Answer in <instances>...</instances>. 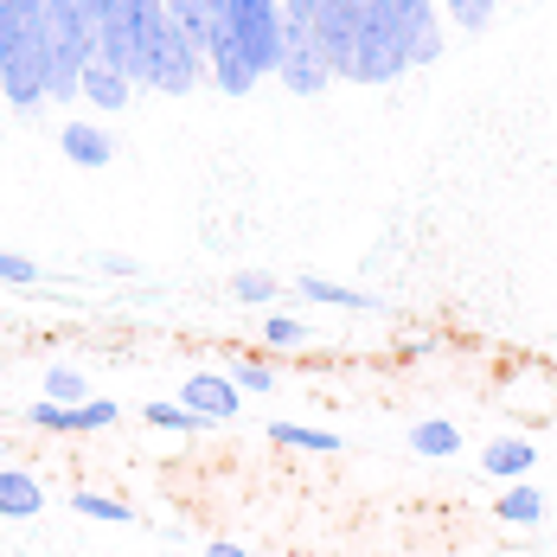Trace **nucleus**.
<instances>
[{"instance_id": "nucleus-1", "label": "nucleus", "mask_w": 557, "mask_h": 557, "mask_svg": "<svg viewBox=\"0 0 557 557\" xmlns=\"http://www.w3.org/2000/svg\"><path fill=\"white\" fill-rule=\"evenodd\" d=\"M404 71H410L404 39H397V26H391L385 0H372V7L359 13V33H352V52H346V71H339V77H352V84H397Z\"/></svg>"}, {"instance_id": "nucleus-2", "label": "nucleus", "mask_w": 557, "mask_h": 557, "mask_svg": "<svg viewBox=\"0 0 557 557\" xmlns=\"http://www.w3.org/2000/svg\"><path fill=\"white\" fill-rule=\"evenodd\" d=\"M0 97H7L13 110H39V103H52V46H46V26H26V33L7 46Z\"/></svg>"}, {"instance_id": "nucleus-3", "label": "nucleus", "mask_w": 557, "mask_h": 557, "mask_svg": "<svg viewBox=\"0 0 557 557\" xmlns=\"http://www.w3.org/2000/svg\"><path fill=\"white\" fill-rule=\"evenodd\" d=\"M224 26L237 33V46H244V58H250V71H257V77H276L282 26H288L282 0H224Z\"/></svg>"}, {"instance_id": "nucleus-4", "label": "nucleus", "mask_w": 557, "mask_h": 557, "mask_svg": "<svg viewBox=\"0 0 557 557\" xmlns=\"http://www.w3.org/2000/svg\"><path fill=\"white\" fill-rule=\"evenodd\" d=\"M385 13H391V26H397V39H404L410 71H423V64H436L448 52V26H443L436 0H385Z\"/></svg>"}, {"instance_id": "nucleus-5", "label": "nucleus", "mask_w": 557, "mask_h": 557, "mask_svg": "<svg viewBox=\"0 0 557 557\" xmlns=\"http://www.w3.org/2000/svg\"><path fill=\"white\" fill-rule=\"evenodd\" d=\"M276 77H282V90H288V97H321V90L334 84V71H327V58H321V46H314L308 20H288V26H282Z\"/></svg>"}, {"instance_id": "nucleus-6", "label": "nucleus", "mask_w": 557, "mask_h": 557, "mask_svg": "<svg viewBox=\"0 0 557 557\" xmlns=\"http://www.w3.org/2000/svg\"><path fill=\"white\" fill-rule=\"evenodd\" d=\"M206 77L219 84L224 97H250L257 90V71H250V58L237 46V33L224 26V13H219V26H212V46H206Z\"/></svg>"}, {"instance_id": "nucleus-7", "label": "nucleus", "mask_w": 557, "mask_h": 557, "mask_svg": "<svg viewBox=\"0 0 557 557\" xmlns=\"http://www.w3.org/2000/svg\"><path fill=\"white\" fill-rule=\"evenodd\" d=\"M180 404H186L199 423H231V417L244 410V391L231 385L224 372H193V379L180 385Z\"/></svg>"}, {"instance_id": "nucleus-8", "label": "nucleus", "mask_w": 557, "mask_h": 557, "mask_svg": "<svg viewBox=\"0 0 557 557\" xmlns=\"http://www.w3.org/2000/svg\"><path fill=\"white\" fill-rule=\"evenodd\" d=\"M58 148H64V161H71V168H90V173H103L115 161L110 128H103V122H84V115L58 128Z\"/></svg>"}, {"instance_id": "nucleus-9", "label": "nucleus", "mask_w": 557, "mask_h": 557, "mask_svg": "<svg viewBox=\"0 0 557 557\" xmlns=\"http://www.w3.org/2000/svg\"><path fill=\"white\" fill-rule=\"evenodd\" d=\"M46 512V481L33 474V468H7L0 461V519L7 525H26V519H39Z\"/></svg>"}, {"instance_id": "nucleus-10", "label": "nucleus", "mask_w": 557, "mask_h": 557, "mask_svg": "<svg viewBox=\"0 0 557 557\" xmlns=\"http://www.w3.org/2000/svg\"><path fill=\"white\" fill-rule=\"evenodd\" d=\"M77 103H90L97 115H122L128 103H135V77H122V71H110V64L90 58L84 84H77Z\"/></svg>"}, {"instance_id": "nucleus-11", "label": "nucleus", "mask_w": 557, "mask_h": 557, "mask_svg": "<svg viewBox=\"0 0 557 557\" xmlns=\"http://www.w3.org/2000/svg\"><path fill=\"white\" fill-rule=\"evenodd\" d=\"M481 468H487L494 481H532L539 448L525 443V436H494V443H487V455H481Z\"/></svg>"}, {"instance_id": "nucleus-12", "label": "nucleus", "mask_w": 557, "mask_h": 557, "mask_svg": "<svg viewBox=\"0 0 557 557\" xmlns=\"http://www.w3.org/2000/svg\"><path fill=\"white\" fill-rule=\"evenodd\" d=\"M301 301H327V308H346V314H385L391 301L366 295V288H346V282H327V276H301Z\"/></svg>"}, {"instance_id": "nucleus-13", "label": "nucleus", "mask_w": 557, "mask_h": 557, "mask_svg": "<svg viewBox=\"0 0 557 557\" xmlns=\"http://www.w3.org/2000/svg\"><path fill=\"white\" fill-rule=\"evenodd\" d=\"M168 7V26L193 46V52L206 58V46H212V26H219V13L206 7V0H161Z\"/></svg>"}, {"instance_id": "nucleus-14", "label": "nucleus", "mask_w": 557, "mask_h": 557, "mask_svg": "<svg viewBox=\"0 0 557 557\" xmlns=\"http://www.w3.org/2000/svg\"><path fill=\"white\" fill-rule=\"evenodd\" d=\"M545 512H552V506H545V494H539L532 481H506V494L494 500V519H500V525H539Z\"/></svg>"}, {"instance_id": "nucleus-15", "label": "nucleus", "mask_w": 557, "mask_h": 557, "mask_svg": "<svg viewBox=\"0 0 557 557\" xmlns=\"http://www.w3.org/2000/svg\"><path fill=\"white\" fill-rule=\"evenodd\" d=\"M410 455H430V461L461 455V430L448 417H423V423H410Z\"/></svg>"}, {"instance_id": "nucleus-16", "label": "nucleus", "mask_w": 557, "mask_h": 557, "mask_svg": "<svg viewBox=\"0 0 557 557\" xmlns=\"http://www.w3.org/2000/svg\"><path fill=\"white\" fill-rule=\"evenodd\" d=\"M71 512L77 519H97V525H135V506L115 500V494H97V487H77L71 494Z\"/></svg>"}, {"instance_id": "nucleus-17", "label": "nucleus", "mask_w": 557, "mask_h": 557, "mask_svg": "<svg viewBox=\"0 0 557 557\" xmlns=\"http://www.w3.org/2000/svg\"><path fill=\"white\" fill-rule=\"evenodd\" d=\"M270 443L276 448H308V455H339L334 430H314V423H270Z\"/></svg>"}, {"instance_id": "nucleus-18", "label": "nucleus", "mask_w": 557, "mask_h": 557, "mask_svg": "<svg viewBox=\"0 0 557 557\" xmlns=\"http://www.w3.org/2000/svg\"><path fill=\"white\" fill-rule=\"evenodd\" d=\"M224 379L244 391V397H270V391H276V366H270V359H250V352H244V359H231V372H224Z\"/></svg>"}, {"instance_id": "nucleus-19", "label": "nucleus", "mask_w": 557, "mask_h": 557, "mask_svg": "<svg viewBox=\"0 0 557 557\" xmlns=\"http://www.w3.org/2000/svg\"><path fill=\"white\" fill-rule=\"evenodd\" d=\"M436 7H443L448 26H461V33H487L494 13H500V0H436Z\"/></svg>"}, {"instance_id": "nucleus-20", "label": "nucleus", "mask_w": 557, "mask_h": 557, "mask_svg": "<svg viewBox=\"0 0 557 557\" xmlns=\"http://www.w3.org/2000/svg\"><path fill=\"white\" fill-rule=\"evenodd\" d=\"M282 282L270 276V270H237L231 276V301H244V308H263V301H276Z\"/></svg>"}, {"instance_id": "nucleus-21", "label": "nucleus", "mask_w": 557, "mask_h": 557, "mask_svg": "<svg viewBox=\"0 0 557 557\" xmlns=\"http://www.w3.org/2000/svg\"><path fill=\"white\" fill-rule=\"evenodd\" d=\"M26 423L46 430V436H77V404H26Z\"/></svg>"}, {"instance_id": "nucleus-22", "label": "nucleus", "mask_w": 557, "mask_h": 557, "mask_svg": "<svg viewBox=\"0 0 557 557\" xmlns=\"http://www.w3.org/2000/svg\"><path fill=\"white\" fill-rule=\"evenodd\" d=\"M141 417H148V430H168V436H199V430H206L186 404H148Z\"/></svg>"}, {"instance_id": "nucleus-23", "label": "nucleus", "mask_w": 557, "mask_h": 557, "mask_svg": "<svg viewBox=\"0 0 557 557\" xmlns=\"http://www.w3.org/2000/svg\"><path fill=\"white\" fill-rule=\"evenodd\" d=\"M90 397V379L77 366H52L46 372V404H84Z\"/></svg>"}, {"instance_id": "nucleus-24", "label": "nucleus", "mask_w": 557, "mask_h": 557, "mask_svg": "<svg viewBox=\"0 0 557 557\" xmlns=\"http://www.w3.org/2000/svg\"><path fill=\"white\" fill-rule=\"evenodd\" d=\"M263 339H270V346H308V327H301L295 314H270V321H263Z\"/></svg>"}, {"instance_id": "nucleus-25", "label": "nucleus", "mask_w": 557, "mask_h": 557, "mask_svg": "<svg viewBox=\"0 0 557 557\" xmlns=\"http://www.w3.org/2000/svg\"><path fill=\"white\" fill-rule=\"evenodd\" d=\"M0 282L33 288V282H39V263H33V257H20V250H0Z\"/></svg>"}, {"instance_id": "nucleus-26", "label": "nucleus", "mask_w": 557, "mask_h": 557, "mask_svg": "<svg viewBox=\"0 0 557 557\" xmlns=\"http://www.w3.org/2000/svg\"><path fill=\"white\" fill-rule=\"evenodd\" d=\"M282 13H288V20H308V26H314V13H321V0H282Z\"/></svg>"}, {"instance_id": "nucleus-27", "label": "nucleus", "mask_w": 557, "mask_h": 557, "mask_svg": "<svg viewBox=\"0 0 557 557\" xmlns=\"http://www.w3.org/2000/svg\"><path fill=\"white\" fill-rule=\"evenodd\" d=\"M103 270H110V276H141V263H135V257H103Z\"/></svg>"}, {"instance_id": "nucleus-28", "label": "nucleus", "mask_w": 557, "mask_h": 557, "mask_svg": "<svg viewBox=\"0 0 557 557\" xmlns=\"http://www.w3.org/2000/svg\"><path fill=\"white\" fill-rule=\"evenodd\" d=\"M206 557H250V552H244V545H231V539H212V545H206Z\"/></svg>"}, {"instance_id": "nucleus-29", "label": "nucleus", "mask_w": 557, "mask_h": 557, "mask_svg": "<svg viewBox=\"0 0 557 557\" xmlns=\"http://www.w3.org/2000/svg\"><path fill=\"white\" fill-rule=\"evenodd\" d=\"M0 71H7V46H0Z\"/></svg>"}, {"instance_id": "nucleus-30", "label": "nucleus", "mask_w": 557, "mask_h": 557, "mask_svg": "<svg viewBox=\"0 0 557 557\" xmlns=\"http://www.w3.org/2000/svg\"><path fill=\"white\" fill-rule=\"evenodd\" d=\"M0 455H7V443H0Z\"/></svg>"}, {"instance_id": "nucleus-31", "label": "nucleus", "mask_w": 557, "mask_h": 557, "mask_svg": "<svg viewBox=\"0 0 557 557\" xmlns=\"http://www.w3.org/2000/svg\"><path fill=\"white\" fill-rule=\"evenodd\" d=\"M39 7H46V0H39Z\"/></svg>"}, {"instance_id": "nucleus-32", "label": "nucleus", "mask_w": 557, "mask_h": 557, "mask_svg": "<svg viewBox=\"0 0 557 557\" xmlns=\"http://www.w3.org/2000/svg\"><path fill=\"white\" fill-rule=\"evenodd\" d=\"M552 519H557V512H552Z\"/></svg>"}, {"instance_id": "nucleus-33", "label": "nucleus", "mask_w": 557, "mask_h": 557, "mask_svg": "<svg viewBox=\"0 0 557 557\" xmlns=\"http://www.w3.org/2000/svg\"><path fill=\"white\" fill-rule=\"evenodd\" d=\"M173 557H180V552H173Z\"/></svg>"}]
</instances>
